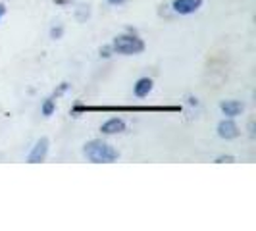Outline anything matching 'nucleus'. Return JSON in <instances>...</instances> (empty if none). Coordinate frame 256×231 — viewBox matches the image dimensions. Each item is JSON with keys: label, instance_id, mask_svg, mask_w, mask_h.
Here are the masks:
<instances>
[{"label": "nucleus", "instance_id": "f257e3e1", "mask_svg": "<svg viewBox=\"0 0 256 231\" xmlns=\"http://www.w3.org/2000/svg\"><path fill=\"white\" fill-rule=\"evenodd\" d=\"M83 154L87 156V160L94 162V164H110L118 160V150L112 144L104 141H90L83 146Z\"/></svg>", "mask_w": 256, "mask_h": 231}, {"label": "nucleus", "instance_id": "f03ea898", "mask_svg": "<svg viewBox=\"0 0 256 231\" xmlns=\"http://www.w3.org/2000/svg\"><path fill=\"white\" fill-rule=\"evenodd\" d=\"M110 112V110H122V112H178V106H76L74 112Z\"/></svg>", "mask_w": 256, "mask_h": 231}, {"label": "nucleus", "instance_id": "7ed1b4c3", "mask_svg": "<svg viewBox=\"0 0 256 231\" xmlns=\"http://www.w3.org/2000/svg\"><path fill=\"white\" fill-rule=\"evenodd\" d=\"M112 48L118 54L131 56V54H139V52L144 50V42L139 37H135V35H120V37L114 38Z\"/></svg>", "mask_w": 256, "mask_h": 231}, {"label": "nucleus", "instance_id": "20e7f679", "mask_svg": "<svg viewBox=\"0 0 256 231\" xmlns=\"http://www.w3.org/2000/svg\"><path fill=\"white\" fill-rule=\"evenodd\" d=\"M46 152H48V139L42 137V139H38L37 144L33 146L31 154L27 156V162L29 164H38V162H42L46 158Z\"/></svg>", "mask_w": 256, "mask_h": 231}, {"label": "nucleus", "instance_id": "39448f33", "mask_svg": "<svg viewBox=\"0 0 256 231\" xmlns=\"http://www.w3.org/2000/svg\"><path fill=\"white\" fill-rule=\"evenodd\" d=\"M202 6V0H174V10L181 16H189Z\"/></svg>", "mask_w": 256, "mask_h": 231}, {"label": "nucleus", "instance_id": "423d86ee", "mask_svg": "<svg viewBox=\"0 0 256 231\" xmlns=\"http://www.w3.org/2000/svg\"><path fill=\"white\" fill-rule=\"evenodd\" d=\"M218 135L222 139H235L239 135V128L231 120H224V122H220L218 126Z\"/></svg>", "mask_w": 256, "mask_h": 231}, {"label": "nucleus", "instance_id": "0eeeda50", "mask_svg": "<svg viewBox=\"0 0 256 231\" xmlns=\"http://www.w3.org/2000/svg\"><path fill=\"white\" fill-rule=\"evenodd\" d=\"M124 129H126V122L120 120V118H112V120L104 122L100 131H102L104 135H116V133H122Z\"/></svg>", "mask_w": 256, "mask_h": 231}, {"label": "nucleus", "instance_id": "6e6552de", "mask_svg": "<svg viewBox=\"0 0 256 231\" xmlns=\"http://www.w3.org/2000/svg\"><path fill=\"white\" fill-rule=\"evenodd\" d=\"M222 112L226 116H230V118H235V116H239L241 112H243V104L237 102V100H226V102H222Z\"/></svg>", "mask_w": 256, "mask_h": 231}, {"label": "nucleus", "instance_id": "1a4fd4ad", "mask_svg": "<svg viewBox=\"0 0 256 231\" xmlns=\"http://www.w3.org/2000/svg\"><path fill=\"white\" fill-rule=\"evenodd\" d=\"M152 90V79H148V77H142L137 81V85H135V94L142 98V96H146L148 92Z\"/></svg>", "mask_w": 256, "mask_h": 231}, {"label": "nucleus", "instance_id": "9d476101", "mask_svg": "<svg viewBox=\"0 0 256 231\" xmlns=\"http://www.w3.org/2000/svg\"><path fill=\"white\" fill-rule=\"evenodd\" d=\"M54 108H56V104H54L52 98L44 100V104H42V116H52L54 114Z\"/></svg>", "mask_w": 256, "mask_h": 231}, {"label": "nucleus", "instance_id": "9b49d317", "mask_svg": "<svg viewBox=\"0 0 256 231\" xmlns=\"http://www.w3.org/2000/svg\"><path fill=\"white\" fill-rule=\"evenodd\" d=\"M62 33H64V29H62V27H54V29L50 31V37L52 38H60V37H62Z\"/></svg>", "mask_w": 256, "mask_h": 231}, {"label": "nucleus", "instance_id": "f8f14e48", "mask_svg": "<svg viewBox=\"0 0 256 231\" xmlns=\"http://www.w3.org/2000/svg\"><path fill=\"white\" fill-rule=\"evenodd\" d=\"M216 162H220V164H222V162H233V156H220Z\"/></svg>", "mask_w": 256, "mask_h": 231}, {"label": "nucleus", "instance_id": "ddd939ff", "mask_svg": "<svg viewBox=\"0 0 256 231\" xmlns=\"http://www.w3.org/2000/svg\"><path fill=\"white\" fill-rule=\"evenodd\" d=\"M108 52H110V48H108V46H104L102 50H100V56H104V58H108V56H110Z\"/></svg>", "mask_w": 256, "mask_h": 231}, {"label": "nucleus", "instance_id": "4468645a", "mask_svg": "<svg viewBox=\"0 0 256 231\" xmlns=\"http://www.w3.org/2000/svg\"><path fill=\"white\" fill-rule=\"evenodd\" d=\"M68 2H72V0H54V4H58V6H66Z\"/></svg>", "mask_w": 256, "mask_h": 231}, {"label": "nucleus", "instance_id": "2eb2a0df", "mask_svg": "<svg viewBox=\"0 0 256 231\" xmlns=\"http://www.w3.org/2000/svg\"><path fill=\"white\" fill-rule=\"evenodd\" d=\"M6 14V6L4 4H0V20H2V16Z\"/></svg>", "mask_w": 256, "mask_h": 231}, {"label": "nucleus", "instance_id": "dca6fc26", "mask_svg": "<svg viewBox=\"0 0 256 231\" xmlns=\"http://www.w3.org/2000/svg\"><path fill=\"white\" fill-rule=\"evenodd\" d=\"M108 2H110V4H114V6H118V4H124L126 0H108Z\"/></svg>", "mask_w": 256, "mask_h": 231}]
</instances>
